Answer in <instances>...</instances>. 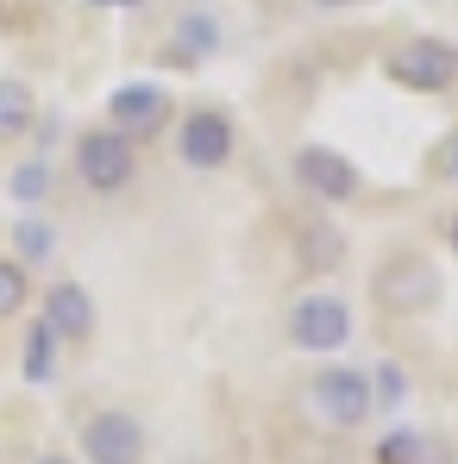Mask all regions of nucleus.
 <instances>
[{
  "mask_svg": "<svg viewBox=\"0 0 458 464\" xmlns=\"http://www.w3.org/2000/svg\"><path fill=\"white\" fill-rule=\"evenodd\" d=\"M302 408H307V420H320L326 433H358L377 414V383L358 364H326V371L307 377Z\"/></svg>",
  "mask_w": 458,
  "mask_h": 464,
  "instance_id": "f257e3e1",
  "label": "nucleus"
},
{
  "mask_svg": "<svg viewBox=\"0 0 458 464\" xmlns=\"http://www.w3.org/2000/svg\"><path fill=\"white\" fill-rule=\"evenodd\" d=\"M371 302H377L383 314H434L446 302V276H440L434 257L395 251V257H383L377 276H371Z\"/></svg>",
  "mask_w": 458,
  "mask_h": 464,
  "instance_id": "f03ea898",
  "label": "nucleus"
},
{
  "mask_svg": "<svg viewBox=\"0 0 458 464\" xmlns=\"http://www.w3.org/2000/svg\"><path fill=\"white\" fill-rule=\"evenodd\" d=\"M76 459L82 464H145L151 459V433L132 408H94L76 427Z\"/></svg>",
  "mask_w": 458,
  "mask_h": 464,
  "instance_id": "7ed1b4c3",
  "label": "nucleus"
},
{
  "mask_svg": "<svg viewBox=\"0 0 458 464\" xmlns=\"http://www.w3.org/2000/svg\"><path fill=\"white\" fill-rule=\"evenodd\" d=\"M76 182L88 195H120V188H132V176H139V139H126V132H113V126H88L76 139Z\"/></svg>",
  "mask_w": 458,
  "mask_h": 464,
  "instance_id": "20e7f679",
  "label": "nucleus"
},
{
  "mask_svg": "<svg viewBox=\"0 0 458 464\" xmlns=\"http://www.w3.org/2000/svg\"><path fill=\"white\" fill-rule=\"evenodd\" d=\"M352 308H346V295H326V289H307L289 302V345L307 352V358H333V352H346L352 345Z\"/></svg>",
  "mask_w": 458,
  "mask_h": 464,
  "instance_id": "39448f33",
  "label": "nucleus"
},
{
  "mask_svg": "<svg viewBox=\"0 0 458 464\" xmlns=\"http://www.w3.org/2000/svg\"><path fill=\"white\" fill-rule=\"evenodd\" d=\"M232 151H239V126H232L227 107L195 101V107L176 120V157H182L189 169L214 176V169H227V163H232Z\"/></svg>",
  "mask_w": 458,
  "mask_h": 464,
  "instance_id": "423d86ee",
  "label": "nucleus"
},
{
  "mask_svg": "<svg viewBox=\"0 0 458 464\" xmlns=\"http://www.w3.org/2000/svg\"><path fill=\"white\" fill-rule=\"evenodd\" d=\"M389 82L408 88V94H446V88H458V44L453 38H434V32L395 44L389 51Z\"/></svg>",
  "mask_w": 458,
  "mask_h": 464,
  "instance_id": "0eeeda50",
  "label": "nucleus"
},
{
  "mask_svg": "<svg viewBox=\"0 0 458 464\" xmlns=\"http://www.w3.org/2000/svg\"><path fill=\"white\" fill-rule=\"evenodd\" d=\"M289 169H296V182L307 188V201H320V208H346V201L365 195V169L346 151H333V145H302Z\"/></svg>",
  "mask_w": 458,
  "mask_h": 464,
  "instance_id": "6e6552de",
  "label": "nucleus"
},
{
  "mask_svg": "<svg viewBox=\"0 0 458 464\" xmlns=\"http://www.w3.org/2000/svg\"><path fill=\"white\" fill-rule=\"evenodd\" d=\"M170 113H176V94H170L157 76L120 82V88L107 94V126L126 132V139H157V132L170 126Z\"/></svg>",
  "mask_w": 458,
  "mask_h": 464,
  "instance_id": "1a4fd4ad",
  "label": "nucleus"
},
{
  "mask_svg": "<svg viewBox=\"0 0 458 464\" xmlns=\"http://www.w3.org/2000/svg\"><path fill=\"white\" fill-rule=\"evenodd\" d=\"M63 345H82V339H94V326H101V308H94V295H88V283L76 276H63V283H51V295H44V314H38Z\"/></svg>",
  "mask_w": 458,
  "mask_h": 464,
  "instance_id": "9d476101",
  "label": "nucleus"
},
{
  "mask_svg": "<svg viewBox=\"0 0 458 464\" xmlns=\"http://www.w3.org/2000/svg\"><path fill=\"white\" fill-rule=\"evenodd\" d=\"M220 51V19L214 13H182L176 32H170V57L176 63H208Z\"/></svg>",
  "mask_w": 458,
  "mask_h": 464,
  "instance_id": "9b49d317",
  "label": "nucleus"
},
{
  "mask_svg": "<svg viewBox=\"0 0 458 464\" xmlns=\"http://www.w3.org/2000/svg\"><path fill=\"white\" fill-rule=\"evenodd\" d=\"M32 126H38V94H32V82L0 76V145H19Z\"/></svg>",
  "mask_w": 458,
  "mask_h": 464,
  "instance_id": "f8f14e48",
  "label": "nucleus"
},
{
  "mask_svg": "<svg viewBox=\"0 0 458 464\" xmlns=\"http://www.w3.org/2000/svg\"><path fill=\"white\" fill-rule=\"evenodd\" d=\"M13 257H19L25 270L44 264V257H57V227L38 220V214H19V220H13Z\"/></svg>",
  "mask_w": 458,
  "mask_h": 464,
  "instance_id": "ddd939ff",
  "label": "nucleus"
},
{
  "mask_svg": "<svg viewBox=\"0 0 458 464\" xmlns=\"http://www.w3.org/2000/svg\"><path fill=\"white\" fill-rule=\"evenodd\" d=\"M371 459L377 464H434V440H427L421 427H389Z\"/></svg>",
  "mask_w": 458,
  "mask_h": 464,
  "instance_id": "4468645a",
  "label": "nucleus"
},
{
  "mask_svg": "<svg viewBox=\"0 0 458 464\" xmlns=\"http://www.w3.org/2000/svg\"><path fill=\"white\" fill-rule=\"evenodd\" d=\"M57 345H63V339H57L44 320H32V333H25V358H19L32 383H51V377H57Z\"/></svg>",
  "mask_w": 458,
  "mask_h": 464,
  "instance_id": "2eb2a0df",
  "label": "nucleus"
},
{
  "mask_svg": "<svg viewBox=\"0 0 458 464\" xmlns=\"http://www.w3.org/2000/svg\"><path fill=\"white\" fill-rule=\"evenodd\" d=\"M32 308V270L19 257H0V320H19Z\"/></svg>",
  "mask_w": 458,
  "mask_h": 464,
  "instance_id": "dca6fc26",
  "label": "nucleus"
},
{
  "mask_svg": "<svg viewBox=\"0 0 458 464\" xmlns=\"http://www.w3.org/2000/svg\"><path fill=\"white\" fill-rule=\"evenodd\" d=\"M44 182H51L44 163H19V169L6 176V195H13L19 208H38V201H44Z\"/></svg>",
  "mask_w": 458,
  "mask_h": 464,
  "instance_id": "f3484780",
  "label": "nucleus"
},
{
  "mask_svg": "<svg viewBox=\"0 0 458 464\" xmlns=\"http://www.w3.org/2000/svg\"><path fill=\"white\" fill-rule=\"evenodd\" d=\"M371 383H377V408H395V401L408 395V377H402L395 364H383V371H371Z\"/></svg>",
  "mask_w": 458,
  "mask_h": 464,
  "instance_id": "a211bd4d",
  "label": "nucleus"
},
{
  "mask_svg": "<svg viewBox=\"0 0 458 464\" xmlns=\"http://www.w3.org/2000/svg\"><path fill=\"white\" fill-rule=\"evenodd\" d=\"M434 176L440 182H458V126L440 139V151H434Z\"/></svg>",
  "mask_w": 458,
  "mask_h": 464,
  "instance_id": "6ab92c4d",
  "label": "nucleus"
},
{
  "mask_svg": "<svg viewBox=\"0 0 458 464\" xmlns=\"http://www.w3.org/2000/svg\"><path fill=\"white\" fill-rule=\"evenodd\" d=\"M25 464H82V459H76V452H32Z\"/></svg>",
  "mask_w": 458,
  "mask_h": 464,
  "instance_id": "aec40b11",
  "label": "nucleus"
},
{
  "mask_svg": "<svg viewBox=\"0 0 458 464\" xmlns=\"http://www.w3.org/2000/svg\"><path fill=\"white\" fill-rule=\"evenodd\" d=\"M307 6H320V13H346V6H358V0H307Z\"/></svg>",
  "mask_w": 458,
  "mask_h": 464,
  "instance_id": "412c9836",
  "label": "nucleus"
},
{
  "mask_svg": "<svg viewBox=\"0 0 458 464\" xmlns=\"http://www.w3.org/2000/svg\"><path fill=\"white\" fill-rule=\"evenodd\" d=\"M88 6H120V13H132V6H145V0H88Z\"/></svg>",
  "mask_w": 458,
  "mask_h": 464,
  "instance_id": "4be33fe9",
  "label": "nucleus"
},
{
  "mask_svg": "<svg viewBox=\"0 0 458 464\" xmlns=\"http://www.w3.org/2000/svg\"><path fill=\"white\" fill-rule=\"evenodd\" d=\"M446 245L458 251V208H453V220H446Z\"/></svg>",
  "mask_w": 458,
  "mask_h": 464,
  "instance_id": "5701e85b",
  "label": "nucleus"
}]
</instances>
